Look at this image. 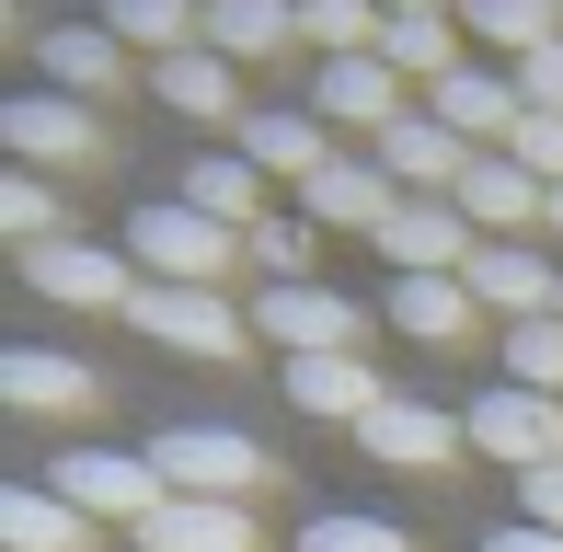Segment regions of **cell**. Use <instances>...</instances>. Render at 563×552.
Here are the masks:
<instances>
[{
    "label": "cell",
    "instance_id": "1",
    "mask_svg": "<svg viewBox=\"0 0 563 552\" xmlns=\"http://www.w3.org/2000/svg\"><path fill=\"white\" fill-rule=\"evenodd\" d=\"M126 265H139L150 288H230V276H242V231H219L208 208L162 196V208L126 219Z\"/></svg>",
    "mask_w": 563,
    "mask_h": 552
},
{
    "label": "cell",
    "instance_id": "2",
    "mask_svg": "<svg viewBox=\"0 0 563 552\" xmlns=\"http://www.w3.org/2000/svg\"><path fill=\"white\" fill-rule=\"evenodd\" d=\"M150 461H162V484L196 495V507H253V495H265V472H276L242 426H162V438H150Z\"/></svg>",
    "mask_w": 563,
    "mask_h": 552
},
{
    "label": "cell",
    "instance_id": "3",
    "mask_svg": "<svg viewBox=\"0 0 563 552\" xmlns=\"http://www.w3.org/2000/svg\"><path fill=\"white\" fill-rule=\"evenodd\" d=\"M46 495H69L92 530H104V518L139 530V518H162L173 484H162V461H150V449H69V461H46Z\"/></svg>",
    "mask_w": 563,
    "mask_h": 552
},
{
    "label": "cell",
    "instance_id": "4",
    "mask_svg": "<svg viewBox=\"0 0 563 552\" xmlns=\"http://www.w3.org/2000/svg\"><path fill=\"white\" fill-rule=\"evenodd\" d=\"M253 334L276 345V357H356V334H368V311H356L345 288H322V276H299V288H253Z\"/></svg>",
    "mask_w": 563,
    "mask_h": 552
},
{
    "label": "cell",
    "instance_id": "5",
    "mask_svg": "<svg viewBox=\"0 0 563 552\" xmlns=\"http://www.w3.org/2000/svg\"><path fill=\"white\" fill-rule=\"evenodd\" d=\"M0 139L23 150V173H92L104 162V128H92V104H69V92H12V104H0Z\"/></svg>",
    "mask_w": 563,
    "mask_h": 552
},
{
    "label": "cell",
    "instance_id": "6",
    "mask_svg": "<svg viewBox=\"0 0 563 552\" xmlns=\"http://www.w3.org/2000/svg\"><path fill=\"white\" fill-rule=\"evenodd\" d=\"M126 322H139L150 345H185V357H208V368H230V357H242V334H253V322L230 311L219 288H139V299H126Z\"/></svg>",
    "mask_w": 563,
    "mask_h": 552
},
{
    "label": "cell",
    "instance_id": "7",
    "mask_svg": "<svg viewBox=\"0 0 563 552\" xmlns=\"http://www.w3.org/2000/svg\"><path fill=\"white\" fill-rule=\"evenodd\" d=\"M23 288L58 299V311H126L150 276L126 254H104V242H46V254H23Z\"/></svg>",
    "mask_w": 563,
    "mask_h": 552
},
{
    "label": "cell",
    "instance_id": "8",
    "mask_svg": "<svg viewBox=\"0 0 563 552\" xmlns=\"http://www.w3.org/2000/svg\"><path fill=\"white\" fill-rule=\"evenodd\" d=\"M460 219H472L483 242H518L529 219H552V185L518 162V150H472V173H460Z\"/></svg>",
    "mask_w": 563,
    "mask_h": 552
},
{
    "label": "cell",
    "instance_id": "9",
    "mask_svg": "<svg viewBox=\"0 0 563 552\" xmlns=\"http://www.w3.org/2000/svg\"><path fill=\"white\" fill-rule=\"evenodd\" d=\"M379 254H391V276H460L483 242H472V219H460V196H402Z\"/></svg>",
    "mask_w": 563,
    "mask_h": 552
},
{
    "label": "cell",
    "instance_id": "10",
    "mask_svg": "<svg viewBox=\"0 0 563 552\" xmlns=\"http://www.w3.org/2000/svg\"><path fill=\"white\" fill-rule=\"evenodd\" d=\"M472 449H495V461H518V472H552L563 461V404L552 391H483L472 404Z\"/></svg>",
    "mask_w": 563,
    "mask_h": 552
},
{
    "label": "cell",
    "instance_id": "11",
    "mask_svg": "<svg viewBox=\"0 0 563 552\" xmlns=\"http://www.w3.org/2000/svg\"><path fill=\"white\" fill-rule=\"evenodd\" d=\"M356 449L391 472H449L460 449H472V415H438V404H379L368 426H356Z\"/></svg>",
    "mask_w": 563,
    "mask_h": 552
},
{
    "label": "cell",
    "instance_id": "12",
    "mask_svg": "<svg viewBox=\"0 0 563 552\" xmlns=\"http://www.w3.org/2000/svg\"><path fill=\"white\" fill-rule=\"evenodd\" d=\"M311 115H322V128H368V139H391V128H402V69H391V58H322Z\"/></svg>",
    "mask_w": 563,
    "mask_h": 552
},
{
    "label": "cell",
    "instance_id": "13",
    "mask_svg": "<svg viewBox=\"0 0 563 552\" xmlns=\"http://www.w3.org/2000/svg\"><path fill=\"white\" fill-rule=\"evenodd\" d=\"M299 208H311V231H368V242H379L402 196H391V173H379V162H322L311 185H299Z\"/></svg>",
    "mask_w": 563,
    "mask_h": 552
},
{
    "label": "cell",
    "instance_id": "14",
    "mask_svg": "<svg viewBox=\"0 0 563 552\" xmlns=\"http://www.w3.org/2000/svg\"><path fill=\"white\" fill-rule=\"evenodd\" d=\"M460 276H472V299H495V311H518V322L563 311V265H552V254H529V242H483Z\"/></svg>",
    "mask_w": 563,
    "mask_h": 552
},
{
    "label": "cell",
    "instance_id": "15",
    "mask_svg": "<svg viewBox=\"0 0 563 552\" xmlns=\"http://www.w3.org/2000/svg\"><path fill=\"white\" fill-rule=\"evenodd\" d=\"M426 115H438V128H460V139H495V150H506V139H518V115H529V92H518V81H495V69H472V58H460L449 81L426 92Z\"/></svg>",
    "mask_w": 563,
    "mask_h": 552
},
{
    "label": "cell",
    "instance_id": "16",
    "mask_svg": "<svg viewBox=\"0 0 563 552\" xmlns=\"http://www.w3.org/2000/svg\"><path fill=\"white\" fill-rule=\"evenodd\" d=\"M276 380H288V404H299V415H322V426H368L379 404H391L368 357H299V368H276Z\"/></svg>",
    "mask_w": 563,
    "mask_h": 552
},
{
    "label": "cell",
    "instance_id": "17",
    "mask_svg": "<svg viewBox=\"0 0 563 552\" xmlns=\"http://www.w3.org/2000/svg\"><path fill=\"white\" fill-rule=\"evenodd\" d=\"M368 162L391 173V185H449V196H460V173H472V139L438 128V115H402L391 139H368Z\"/></svg>",
    "mask_w": 563,
    "mask_h": 552
},
{
    "label": "cell",
    "instance_id": "18",
    "mask_svg": "<svg viewBox=\"0 0 563 552\" xmlns=\"http://www.w3.org/2000/svg\"><path fill=\"white\" fill-rule=\"evenodd\" d=\"M0 404H23V415H81V404H92V368L58 357V345H12V357H0Z\"/></svg>",
    "mask_w": 563,
    "mask_h": 552
},
{
    "label": "cell",
    "instance_id": "19",
    "mask_svg": "<svg viewBox=\"0 0 563 552\" xmlns=\"http://www.w3.org/2000/svg\"><path fill=\"white\" fill-rule=\"evenodd\" d=\"M139 552H253V518L242 507H196V495H162V518L126 530Z\"/></svg>",
    "mask_w": 563,
    "mask_h": 552
},
{
    "label": "cell",
    "instance_id": "20",
    "mask_svg": "<svg viewBox=\"0 0 563 552\" xmlns=\"http://www.w3.org/2000/svg\"><path fill=\"white\" fill-rule=\"evenodd\" d=\"M242 162L253 173H276V185H311L334 150H322V115H288V104H265V115H242Z\"/></svg>",
    "mask_w": 563,
    "mask_h": 552
},
{
    "label": "cell",
    "instance_id": "21",
    "mask_svg": "<svg viewBox=\"0 0 563 552\" xmlns=\"http://www.w3.org/2000/svg\"><path fill=\"white\" fill-rule=\"evenodd\" d=\"M35 58H46V92H115L126 81V35L115 23H58Z\"/></svg>",
    "mask_w": 563,
    "mask_h": 552
},
{
    "label": "cell",
    "instance_id": "22",
    "mask_svg": "<svg viewBox=\"0 0 563 552\" xmlns=\"http://www.w3.org/2000/svg\"><path fill=\"white\" fill-rule=\"evenodd\" d=\"M472 276H391V334H415V345H449V334H472Z\"/></svg>",
    "mask_w": 563,
    "mask_h": 552
},
{
    "label": "cell",
    "instance_id": "23",
    "mask_svg": "<svg viewBox=\"0 0 563 552\" xmlns=\"http://www.w3.org/2000/svg\"><path fill=\"white\" fill-rule=\"evenodd\" d=\"M0 541L12 552H92V518L69 495H46V484H12L0 495Z\"/></svg>",
    "mask_w": 563,
    "mask_h": 552
},
{
    "label": "cell",
    "instance_id": "24",
    "mask_svg": "<svg viewBox=\"0 0 563 552\" xmlns=\"http://www.w3.org/2000/svg\"><path fill=\"white\" fill-rule=\"evenodd\" d=\"M185 208H208L219 231H265V173H253L242 150H219V162L185 173Z\"/></svg>",
    "mask_w": 563,
    "mask_h": 552
},
{
    "label": "cell",
    "instance_id": "25",
    "mask_svg": "<svg viewBox=\"0 0 563 552\" xmlns=\"http://www.w3.org/2000/svg\"><path fill=\"white\" fill-rule=\"evenodd\" d=\"M288 35H299V0H208V46H219L230 69H242V58H276Z\"/></svg>",
    "mask_w": 563,
    "mask_h": 552
},
{
    "label": "cell",
    "instance_id": "26",
    "mask_svg": "<svg viewBox=\"0 0 563 552\" xmlns=\"http://www.w3.org/2000/svg\"><path fill=\"white\" fill-rule=\"evenodd\" d=\"M150 104H173V115H230L242 92H230V58H219V46H185V58H150Z\"/></svg>",
    "mask_w": 563,
    "mask_h": 552
},
{
    "label": "cell",
    "instance_id": "27",
    "mask_svg": "<svg viewBox=\"0 0 563 552\" xmlns=\"http://www.w3.org/2000/svg\"><path fill=\"white\" fill-rule=\"evenodd\" d=\"M104 23L150 58H185V35H208V0H104Z\"/></svg>",
    "mask_w": 563,
    "mask_h": 552
},
{
    "label": "cell",
    "instance_id": "28",
    "mask_svg": "<svg viewBox=\"0 0 563 552\" xmlns=\"http://www.w3.org/2000/svg\"><path fill=\"white\" fill-rule=\"evenodd\" d=\"M379 58H391L402 81H426V92H438L449 69H460V46H449V12H391V35H379Z\"/></svg>",
    "mask_w": 563,
    "mask_h": 552
},
{
    "label": "cell",
    "instance_id": "29",
    "mask_svg": "<svg viewBox=\"0 0 563 552\" xmlns=\"http://www.w3.org/2000/svg\"><path fill=\"white\" fill-rule=\"evenodd\" d=\"M552 12H563V0H460V23L495 35L506 58H541V46H552Z\"/></svg>",
    "mask_w": 563,
    "mask_h": 552
},
{
    "label": "cell",
    "instance_id": "30",
    "mask_svg": "<svg viewBox=\"0 0 563 552\" xmlns=\"http://www.w3.org/2000/svg\"><path fill=\"white\" fill-rule=\"evenodd\" d=\"M506 380L563 404V311H541V322H518V334H506Z\"/></svg>",
    "mask_w": 563,
    "mask_h": 552
},
{
    "label": "cell",
    "instance_id": "31",
    "mask_svg": "<svg viewBox=\"0 0 563 552\" xmlns=\"http://www.w3.org/2000/svg\"><path fill=\"white\" fill-rule=\"evenodd\" d=\"M0 231H12L23 254L69 242V231H58V185H46V173H12V185H0Z\"/></svg>",
    "mask_w": 563,
    "mask_h": 552
},
{
    "label": "cell",
    "instance_id": "32",
    "mask_svg": "<svg viewBox=\"0 0 563 552\" xmlns=\"http://www.w3.org/2000/svg\"><path fill=\"white\" fill-rule=\"evenodd\" d=\"M242 265L265 276V288H299V276H311V231H299V219H265V231H242Z\"/></svg>",
    "mask_w": 563,
    "mask_h": 552
},
{
    "label": "cell",
    "instance_id": "33",
    "mask_svg": "<svg viewBox=\"0 0 563 552\" xmlns=\"http://www.w3.org/2000/svg\"><path fill=\"white\" fill-rule=\"evenodd\" d=\"M299 552H415L391 530V518H356V507H334V518H311V530H299Z\"/></svg>",
    "mask_w": 563,
    "mask_h": 552
},
{
    "label": "cell",
    "instance_id": "34",
    "mask_svg": "<svg viewBox=\"0 0 563 552\" xmlns=\"http://www.w3.org/2000/svg\"><path fill=\"white\" fill-rule=\"evenodd\" d=\"M506 150H518V162H529V173H541V185L563 196V115H541V104H529V115H518V139H506Z\"/></svg>",
    "mask_w": 563,
    "mask_h": 552
},
{
    "label": "cell",
    "instance_id": "35",
    "mask_svg": "<svg viewBox=\"0 0 563 552\" xmlns=\"http://www.w3.org/2000/svg\"><path fill=\"white\" fill-rule=\"evenodd\" d=\"M518 92H529L541 115H563V35L541 46V58H518Z\"/></svg>",
    "mask_w": 563,
    "mask_h": 552
},
{
    "label": "cell",
    "instance_id": "36",
    "mask_svg": "<svg viewBox=\"0 0 563 552\" xmlns=\"http://www.w3.org/2000/svg\"><path fill=\"white\" fill-rule=\"evenodd\" d=\"M518 507H529V530H563V461L552 472H518Z\"/></svg>",
    "mask_w": 563,
    "mask_h": 552
},
{
    "label": "cell",
    "instance_id": "37",
    "mask_svg": "<svg viewBox=\"0 0 563 552\" xmlns=\"http://www.w3.org/2000/svg\"><path fill=\"white\" fill-rule=\"evenodd\" d=\"M483 552H563V530H529V518H518V530H495Z\"/></svg>",
    "mask_w": 563,
    "mask_h": 552
},
{
    "label": "cell",
    "instance_id": "38",
    "mask_svg": "<svg viewBox=\"0 0 563 552\" xmlns=\"http://www.w3.org/2000/svg\"><path fill=\"white\" fill-rule=\"evenodd\" d=\"M379 12H438V0H379Z\"/></svg>",
    "mask_w": 563,
    "mask_h": 552
},
{
    "label": "cell",
    "instance_id": "39",
    "mask_svg": "<svg viewBox=\"0 0 563 552\" xmlns=\"http://www.w3.org/2000/svg\"><path fill=\"white\" fill-rule=\"evenodd\" d=\"M552 242H563V196H552Z\"/></svg>",
    "mask_w": 563,
    "mask_h": 552
}]
</instances>
